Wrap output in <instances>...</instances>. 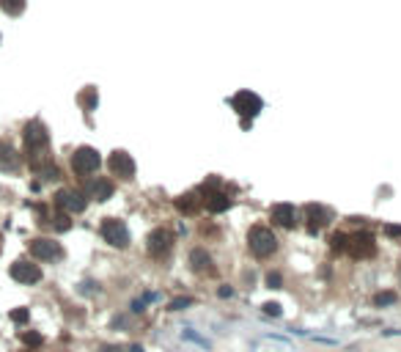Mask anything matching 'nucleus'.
<instances>
[{
  "mask_svg": "<svg viewBox=\"0 0 401 352\" xmlns=\"http://www.w3.org/2000/svg\"><path fill=\"white\" fill-rule=\"evenodd\" d=\"M248 245H250V251H253L256 259H267V256H272V253L277 251V239H275V234H272V228H267V226H253L250 228Z\"/></svg>",
  "mask_w": 401,
  "mask_h": 352,
  "instance_id": "1",
  "label": "nucleus"
},
{
  "mask_svg": "<svg viewBox=\"0 0 401 352\" xmlns=\"http://www.w3.org/2000/svg\"><path fill=\"white\" fill-rule=\"evenodd\" d=\"M99 234L107 245L113 248H127L130 245V228H127L124 220H118V217H105L99 226Z\"/></svg>",
  "mask_w": 401,
  "mask_h": 352,
  "instance_id": "2",
  "label": "nucleus"
},
{
  "mask_svg": "<svg viewBox=\"0 0 401 352\" xmlns=\"http://www.w3.org/2000/svg\"><path fill=\"white\" fill-rule=\"evenodd\" d=\"M102 157L96 149H91V146H80V149L71 154V171L80 176V179H85V176H91V173L99 168Z\"/></svg>",
  "mask_w": 401,
  "mask_h": 352,
  "instance_id": "3",
  "label": "nucleus"
},
{
  "mask_svg": "<svg viewBox=\"0 0 401 352\" xmlns=\"http://www.w3.org/2000/svg\"><path fill=\"white\" fill-rule=\"evenodd\" d=\"M30 256L39 259V262H58L64 256V248H61L55 239H47V237H39L30 242Z\"/></svg>",
  "mask_w": 401,
  "mask_h": 352,
  "instance_id": "4",
  "label": "nucleus"
},
{
  "mask_svg": "<svg viewBox=\"0 0 401 352\" xmlns=\"http://www.w3.org/2000/svg\"><path fill=\"white\" fill-rule=\"evenodd\" d=\"M22 141H25V149L28 151H42L50 141L47 127H44L42 121H28V124H25V132H22Z\"/></svg>",
  "mask_w": 401,
  "mask_h": 352,
  "instance_id": "5",
  "label": "nucleus"
},
{
  "mask_svg": "<svg viewBox=\"0 0 401 352\" xmlns=\"http://www.w3.org/2000/svg\"><path fill=\"white\" fill-rule=\"evenodd\" d=\"M11 278L19 281V283H25V286H33V283H39L42 281V267L33 262H25V259H19V262L11 264Z\"/></svg>",
  "mask_w": 401,
  "mask_h": 352,
  "instance_id": "6",
  "label": "nucleus"
},
{
  "mask_svg": "<svg viewBox=\"0 0 401 352\" xmlns=\"http://www.w3.org/2000/svg\"><path fill=\"white\" fill-rule=\"evenodd\" d=\"M107 165H110V173L118 176V179H132L135 176V160L127 151H113Z\"/></svg>",
  "mask_w": 401,
  "mask_h": 352,
  "instance_id": "7",
  "label": "nucleus"
},
{
  "mask_svg": "<svg viewBox=\"0 0 401 352\" xmlns=\"http://www.w3.org/2000/svg\"><path fill=\"white\" fill-rule=\"evenodd\" d=\"M85 196L77 190H58L55 193V207L61 209V212H83L85 209Z\"/></svg>",
  "mask_w": 401,
  "mask_h": 352,
  "instance_id": "8",
  "label": "nucleus"
},
{
  "mask_svg": "<svg viewBox=\"0 0 401 352\" xmlns=\"http://www.w3.org/2000/svg\"><path fill=\"white\" fill-rule=\"evenodd\" d=\"M171 245H173V237H171V231L168 228H154L151 234H148V253H151L154 259H159L162 253H168L171 251Z\"/></svg>",
  "mask_w": 401,
  "mask_h": 352,
  "instance_id": "9",
  "label": "nucleus"
},
{
  "mask_svg": "<svg viewBox=\"0 0 401 352\" xmlns=\"http://www.w3.org/2000/svg\"><path fill=\"white\" fill-rule=\"evenodd\" d=\"M231 108L239 110L242 116H256L261 110V99L256 94H250V91H239V94L231 99Z\"/></svg>",
  "mask_w": 401,
  "mask_h": 352,
  "instance_id": "10",
  "label": "nucleus"
},
{
  "mask_svg": "<svg viewBox=\"0 0 401 352\" xmlns=\"http://www.w3.org/2000/svg\"><path fill=\"white\" fill-rule=\"evenodd\" d=\"M272 220H275L277 226H283V228H291L297 223L294 204H275V207H272Z\"/></svg>",
  "mask_w": 401,
  "mask_h": 352,
  "instance_id": "11",
  "label": "nucleus"
},
{
  "mask_svg": "<svg viewBox=\"0 0 401 352\" xmlns=\"http://www.w3.org/2000/svg\"><path fill=\"white\" fill-rule=\"evenodd\" d=\"M113 190H116V187H113V182L105 179V176H99V179H94L88 185V196L94 198V201H107V198L113 196Z\"/></svg>",
  "mask_w": 401,
  "mask_h": 352,
  "instance_id": "12",
  "label": "nucleus"
},
{
  "mask_svg": "<svg viewBox=\"0 0 401 352\" xmlns=\"http://www.w3.org/2000/svg\"><path fill=\"white\" fill-rule=\"evenodd\" d=\"M19 162V154L8 143H0V171H14Z\"/></svg>",
  "mask_w": 401,
  "mask_h": 352,
  "instance_id": "13",
  "label": "nucleus"
},
{
  "mask_svg": "<svg viewBox=\"0 0 401 352\" xmlns=\"http://www.w3.org/2000/svg\"><path fill=\"white\" fill-rule=\"evenodd\" d=\"M231 207V198L225 193H206V209L209 212H223Z\"/></svg>",
  "mask_w": 401,
  "mask_h": 352,
  "instance_id": "14",
  "label": "nucleus"
},
{
  "mask_svg": "<svg viewBox=\"0 0 401 352\" xmlns=\"http://www.w3.org/2000/svg\"><path fill=\"white\" fill-rule=\"evenodd\" d=\"M190 264H193V270H198V273L212 270V259H209V253L203 251V248H195V251L190 253Z\"/></svg>",
  "mask_w": 401,
  "mask_h": 352,
  "instance_id": "15",
  "label": "nucleus"
},
{
  "mask_svg": "<svg viewBox=\"0 0 401 352\" xmlns=\"http://www.w3.org/2000/svg\"><path fill=\"white\" fill-rule=\"evenodd\" d=\"M80 105H83V110H96V105H99V94H96V88H85L83 94H80Z\"/></svg>",
  "mask_w": 401,
  "mask_h": 352,
  "instance_id": "16",
  "label": "nucleus"
},
{
  "mask_svg": "<svg viewBox=\"0 0 401 352\" xmlns=\"http://www.w3.org/2000/svg\"><path fill=\"white\" fill-rule=\"evenodd\" d=\"M354 253H360V256H371L374 253V242H371V237H366V234H363V237H354Z\"/></svg>",
  "mask_w": 401,
  "mask_h": 352,
  "instance_id": "17",
  "label": "nucleus"
},
{
  "mask_svg": "<svg viewBox=\"0 0 401 352\" xmlns=\"http://www.w3.org/2000/svg\"><path fill=\"white\" fill-rule=\"evenodd\" d=\"M308 220H311V231H316L319 226H325V212H322V209L319 207H308Z\"/></svg>",
  "mask_w": 401,
  "mask_h": 352,
  "instance_id": "18",
  "label": "nucleus"
},
{
  "mask_svg": "<svg viewBox=\"0 0 401 352\" xmlns=\"http://www.w3.org/2000/svg\"><path fill=\"white\" fill-rule=\"evenodd\" d=\"M0 8L6 14H11V17H17V14H22L25 0H0Z\"/></svg>",
  "mask_w": 401,
  "mask_h": 352,
  "instance_id": "19",
  "label": "nucleus"
},
{
  "mask_svg": "<svg viewBox=\"0 0 401 352\" xmlns=\"http://www.w3.org/2000/svg\"><path fill=\"white\" fill-rule=\"evenodd\" d=\"M176 207L182 209V212H187V215H193L195 209H198V198H195V196H182L176 201Z\"/></svg>",
  "mask_w": 401,
  "mask_h": 352,
  "instance_id": "20",
  "label": "nucleus"
},
{
  "mask_svg": "<svg viewBox=\"0 0 401 352\" xmlns=\"http://www.w3.org/2000/svg\"><path fill=\"white\" fill-rule=\"evenodd\" d=\"M55 231H69L71 228V217H69V212H61V215H55Z\"/></svg>",
  "mask_w": 401,
  "mask_h": 352,
  "instance_id": "21",
  "label": "nucleus"
},
{
  "mask_svg": "<svg viewBox=\"0 0 401 352\" xmlns=\"http://www.w3.org/2000/svg\"><path fill=\"white\" fill-rule=\"evenodd\" d=\"M22 341H25V344H28V347H42V333H33V330H30V333H22Z\"/></svg>",
  "mask_w": 401,
  "mask_h": 352,
  "instance_id": "22",
  "label": "nucleus"
},
{
  "mask_svg": "<svg viewBox=\"0 0 401 352\" xmlns=\"http://www.w3.org/2000/svg\"><path fill=\"white\" fill-rule=\"evenodd\" d=\"M8 316H11V322H28L30 314H28V308H14Z\"/></svg>",
  "mask_w": 401,
  "mask_h": 352,
  "instance_id": "23",
  "label": "nucleus"
},
{
  "mask_svg": "<svg viewBox=\"0 0 401 352\" xmlns=\"http://www.w3.org/2000/svg\"><path fill=\"white\" fill-rule=\"evenodd\" d=\"M390 303H396V294H393V292L377 294V305H390Z\"/></svg>",
  "mask_w": 401,
  "mask_h": 352,
  "instance_id": "24",
  "label": "nucleus"
},
{
  "mask_svg": "<svg viewBox=\"0 0 401 352\" xmlns=\"http://www.w3.org/2000/svg\"><path fill=\"white\" fill-rule=\"evenodd\" d=\"M267 286H269V289H280V275L269 273V275H267Z\"/></svg>",
  "mask_w": 401,
  "mask_h": 352,
  "instance_id": "25",
  "label": "nucleus"
},
{
  "mask_svg": "<svg viewBox=\"0 0 401 352\" xmlns=\"http://www.w3.org/2000/svg\"><path fill=\"white\" fill-rule=\"evenodd\" d=\"M187 305H190L187 297H184V300H173V303H171V311H182V308H187Z\"/></svg>",
  "mask_w": 401,
  "mask_h": 352,
  "instance_id": "26",
  "label": "nucleus"
},
{
  "mask_svg": "<svg viewBox=\"0 0 401 352\" xmlns=\"http://www.w3.org/2000/svg\"><path fill=\"white\" fill-rule=\"evenodd\" d=\"M264 311H267V314H272V316H280V305H277V303H267Z\"/></svg>",
  "mask_w": 401,
  "mask_h": 352,
  "instance_id": "27",
  "label": "nucleus"
},
{
  "mask_svg": "<svg viewBox=\"0 0 401 352\" xmlns=\"http://www.w3.org/2000/svg\"><path fill=\"white\" fill-rule=\"evenodd\" d=\"M102 352H121L118 347H102Z\"/></svg>",
  "mask_w": 401,
  "mask_h": 352,
  "instance_id": "28",
  "label": "nucleus"
},
{
  "mask_svg": "<svg viewBox=\"0 0 401 352\" xmlns=\"http://www.w3.org/2000/svg\"><path fill=\"white\" fill-rule=\"evenodd\" d=\"M130 352H143V347H137V344H132V347H130Z\"/></svg>",
  "mask_w": 401,
  "mask_h": 352,
  "instance_id": "29",
  "label": "nucleus"
},
{
  "mask_svg": "<svg viewBox=\"0 0 401 352\" xmlns=\"http://www.w3.org/2000/svg\"><path fill=\"white\" fill-rule=\"evenodd\" d=\"M28 352H30V350H28Z\"/></svg>",
  "mask_w": 401,
  "mask_h": 352,
  "instance_id": "30",
  "label": "nucleus"
}]
</instances>
